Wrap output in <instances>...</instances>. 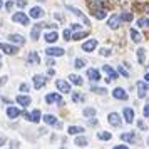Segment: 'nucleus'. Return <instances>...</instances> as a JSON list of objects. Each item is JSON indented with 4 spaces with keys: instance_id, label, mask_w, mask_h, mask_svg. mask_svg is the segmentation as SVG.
Listing matches in <instances>:
<instances>
[{
    "instance_id": "obj_1",
    "label": "nucleus",
    "mask_w": 149,
    "mask_h": 149,
    "mask_svg": "<svg viewBox=\"0 0 149 149\" xmlns=\"http://www.w3.org/2000/svg\"><path fill=\"white\" fill-rule=\"evenodd\" d=\"M87 5L97 20H102L107 15V7L104 5V2H101V0H91V2H87Z\"/></svg>"
},
{
    "instance_id": "obj_2",
    "label": "nucleus",
    "mask_w": 149,
    "mask_h": 149,
    "mask_svg": "<svg viewBox=\"0 0 149 149\" xmlns=\"http://www.w3.org/2000/svg\"><path fill=\"white\" fill-rule=\"evenodd\" d=\"M45 102H47V104H64V97H62L61 94L52 92V94L45 95Z\"/></svg>"
},
{
    "instance_id": "obj_3",
    "label": "nucleus",
    "mask_w": 149,
    "mask_h": 149,
    "mask_svg": "<svg viewBox=\"0 0 149 149\" xmlns=\"http://www.w3.org/2000/svg\"><path fill=\"white\" fill-rule=\"evenodd\" d=\"M24 114V117L27 119V121H30V122H39L40 121V117H42V114H40V111H32V112H22Z\"/></svg>"
},
{
    "instance_id": "obj_4",
    "label": "nucleus",
    "mask_w": 149,
    "mask_h": 149,
    "mask_svg": "<svg viewBox=\"0 0 149 149\" xmlns=\"http://www.w3.org/2000/svg\"><path fill=\"white\" fill-rule=\"evenodd\" d=\"M109 124H111V126H114V127H121V126H122L121 116L117 114V112H111V114H109Z\"/></svg>"
},
{
    "instance_id": "obj_5",
    "label": "nucleus",
    "mask_w": 149,
    "mask_h": 149,
    "mask_svg": "<svg viewBox=\"0 0 149 149\" xmlns=\"http://www.w3.org/2000/svg\"><path fill=\"white\" fill-rule=\"evenodd\" d=\"M12 20L19 22V24H22V25H29V17L25 14H22V12H15V14L12 15Z\"/></svg>"
},
{
    "instance_id": "obj_6",
    "label": "nucleus",
    "mask_w": 149,
    "mask_h": 149,
    "mask_svg": "<svg viewBox=\"0 0 149 149\" xmlns=\"http://www.w3.org/2000/svg\"><path fill=\"white\" fill-rule=\"evenodd\" d=\"M102 70L107 74V81L111 82V81H116L117 79V72H116L114 69L111 67V65H102Z\"/></svg>"
},
{
    "instance_id": "obj_7",
    "label": "nucleus",
    "mask_w": 149,
    "mask_h": 149,
    "mask_svg": "<svg viewBox=\"0 0 149 149\" xmlns=\"http://www.w3.org/2000/svg\"><path fill=\"white\" fill-rule=\"evenodd\" d=\"M0 50H3L5 54H8V55H14V54H17L19 52V49L17 47H14V45H8V44H2L0 42Z\"/></svg>"
},
{
    "instance_id": "obj_8",
    "label": "nucleus",
    "mask_w": 149,
    "mask_h": 149,
    "mask_svg": "<svg viewBox=\"0 0 149 149\" xmlns=\"http://www.w3.org/2000/svg\"><path fill=\"white\" fill-rule=\"evenodd\" d=\"M45 54H47L49 57H59V55H64V49H61V47H49L47 50H45Z\"/></svg>"
},
{
    "instance_id": "obj_9",
    "label": "nucleus",
    "mask_w": 149,
    "mask_h": 149,
    "mask_svg": "<svg viewBox=\"0 0 149 149\" xmlns=\"http://www.w3.org/2000/svg\"><path fill=\"white\" fill-rule=\"evenodd\" d=\"M95 47H97V40L95 39H91V40L82 44V50H86V52H92Z\"/></svg>"
},
{
    "instance_id": "obj_10",
    "label": "nucleus",
    "mask_w": 149,
    "mask_h": 149,
    "mask_svg": "<svg viewBox=\"0 0 149 149\" xmlns=\"http://www.w3.org/2000/svg\"><path fill=\"white\" fill-rule=\"evenodd\" d=\"M112 95H114L116 99H121V101H126L129 95H127V92L124 91L122 87H116L114 89V92H112Z\"/></svg>"
},
{
    "instance_id": "obj_11",
    "label": "nucleus",
    "mask_w": 149,
    "mask_h": 149,
    "mask_svg": "<svg viewBox=\"0 0 149 149\" xmlns=\"http://www.w3.org/2000/svg\"><path fill=\"white\" fill-rule=\"evenodd\" d=\"M121 22H122V19H121V15H112L111 19H109V22H107V25L111 29H117L119 25H121Z\"/></svg>"
},
{
    "instance_id": "obj_12",
    "label": "nucleus",
    "mask_w": 149,
    "mask_h": 149,
    "mask_svg": "<svg viewBox=\"0 0 149 149\" xmlns=\"http://www.w3.org/2000/svg\"><path fill=\"white\" fill-rule=\"evenodd\" d=\"M65 8H67V10H70V12H72V14H74V15H79V17H81L82 20H84V24H86V25H89V19H87V17H86V15H84V14H82V12H81V10H79V8L72 7V5H67V7H65Z\"/></svg>"
},
{
    "instance_id": "obj_13",
    "label": "nucleus",
    "mask_w": 149,
    "mask_h": 149,
    "mask_svg": "<svg viewBox=\"0 0 149 149\" xmlns=\"http://www.w3.org/2000/svg\"><path fill=\"white\" fill-rule=\"evenodd\" d=\"M55 86H57V89H59L61 92H70V86H69V82L62 81V79L55 81Z\"/></svg>"
},
{
    "instance_id": "obj_14",
    "label": "nucleus",
    "mask_w": 149,
    "mask_h": 149,
    "mask_svg": "<svg viewBox=\"0 0 149 149\" xmlns=\"http://www.w3.org/2000/svg\"><path fill=\"white\" fill-rule=\"evenodd\" d=\"M8 40L12 42V44H17V45H24V44H25V39H24L22 35H19V34H10Z\"/></svg>"
},
{
    "instance_id": "obj_15",
    "label": "nucleus",
    "mask_w": 149,
    "mask_h": 149,
    "mask_svg": "<svg viewBox=\"0 0 149 149\" xmlns=\"http://www.w3.org/2000/svg\"><path fill=\"white\" fill-rule=\"evenodd\" d=\"M45 82H47V79H45L44 75H35V77H34V86H35V89L44 87V86H45Z\"/></svg>"
},
{
    "instance_id": "obj_16",
    "label": "nucleus",
    "mask_w": 149,
    "mask_h": 149,
    "mask_svg": "<svg viewBox=\"0 0 149 149\" xmlns=\"http://www.w3.org/2000/svg\"><path fill=\"white\" fill-rule=\"evenodd\" d=\"M30 17L32 19H42L44 17V10L40 7H32L30 8Z\"/></svg>"
},
{
    "instance_id": "obj_17",
    "label": "nucleus",
    "mask_w": 149,
    "mask_h": 149,
    "mask_svg": "<svg viewBox=\"0 0 149 149\" xmlns=\"http://www.w3.org/2000/svg\"><path fill=\"white\" fill-rule=\"evenodd\" d=\"M87 77L91 79V81H94V82L101 81V74H99V70H95V69H89L87 70Z\"/></svg>"
},
{
    "instance_id": "obj_18",
    "label": "nucleus",
    "mask_w": 149,
    "mask_h": 149,
    "mask_svg": "<svg viewBox=\"0 0 149 149\" xmlns=\"http://www.w3.org/2000/svg\"><path fill=\"white\" fill-rule=\"evenodd\" d=\"M137 89H139V97H144L146 95V92L149 91V84H146V82H137Z\"/></svg>"
},
{
    "instance_id": "obj_19",
    "label": "nucleus",
    "mask_w": 149,
    "mask_h": 149,
    "mask_svg": "<svg viewBox=\"0 0 149 149\" xmlns=\"http://www.w3.org/2000/svg\"><path fill=\"white\" fill-rule=\"evenodd\" d=\"M121 139H122V141H127V142L137 141V137H136L134 132H122V134H121Z\"/></svg>"
},
{
    "instance_id": "obj_20",
    "label": "nucleus",
    "mask_w": 149,
    "mask_h": 149,
    "mask_svg": "<svg viewBox=\"0 0 149 149\" xmlns=\"http://www.w3.org/2000/svg\"><path fill=\"white\" fill-rule=\"evenodd\" d=\"M124 117H126V122L131 124V122L134 121V111H132L131 107H126L124 109Z\"/></svg>"
},
{
    "instance_id": "obj_21",
    "label": "nucleus",
    "mask_w": 149,
    "mask_h": 149,
    "mask_svg": "<svg viewBox=\"0 0 149 149\" xmlns=\"http://www.w3.org/2000/svg\"><path fill=\"white\" fill-rule=\"evenodd\" d=\"M39 61H40V57H39L37 52H29V55H27L29 64H39Z\"/></svg>"
},
{
    "instance_id": "obj_22",
    "label": "nucleus",
    "mask_w": 149,
    "mask_h": 149,
    "mask_svg": "<svg viewBox=\"0 0 149 149\" xmlns=\"http://www.w3.org/2000/svg\"><path fill=\"white\" fill-rule=\"evenodd\" d=\"M42 119H44V122H45V124H50V126H57V117H55V116H52V114H45L44 117H42Z\"/></svg>"
},
{
    "instance_id": "obj_23",
    "label": "nucleus",
    "mask_w": 149,
    "mask_h": 149,
    "mask_svg": "<svg viewBox=\"0 0 149 149\" xmlns=\"http://www.w3.org/2000/svg\"><path fill=\"white\" fill-rule=\"evenodd\" d=\"M44 39H45V40H47L49 44H54V42L57 40V39H59V35H57V32H54V30H52V32H47Z\"/></svg>"
},
{
    "instance_id": "obj_24",
    "label": "nucleus",
    "mask_w": 149,
    "mask_h": 149,
    "mask_svg": "<svg viewBox=\"0 0 149 149\" xmlns=\"http://www.w3.org/2000/svg\"><path fill=\"white\" fill-rule=\"evenodd\" d=\"M20 114H22V112L17 107H8L7 109V116L10 117V119H15V117H19Z\"/></svg>"
},
{
    "instance_id": "obj_25",
    "label": "nucleus",
    "mask_w": 149,
    "mask_h": 149,
    "mask_svg": "<svg viewBox=\"0 0 149 149\" xmlns=\"http://www.w3.org/2000/svg\"><path fill=\"white\" fill-rule=\"evenodd\" d=\"M129 34H131V39H132V40H134L136 44H139V42L142 40L141 34H139V32H137V30H136V29H131V32H129Z\"/></svg>"
},
{
    "instance_id": "obj_26",
    "label": "nucleus",
    "mask_w": 149,
    "mask_h": 149,
    "mask_svg": "<svg viewBox=\"0 0 149 149\" xmlns=\"http://www.w3.org/2000/svg\"><path fill=\"white\" fill-rule=\"evenodd\" d=\"M17 102H19L20 106H24V107H25V106H29V104H30V97H29V95H17Z\"/></svg>"
},
{
    "instance_id": "obj_27",
    "label": "nucleus",
    "mask_w": 149,
    "mask_h": 149,
    "mask_svg": "<svg viewBox=\"0 0 149 149\" xmlns=\"http://www.w3.org/2000/svg\"><path fill=\"white\" fill-rule=\"evenodd\" d=\"M75 146H79V148L87 146V137H84V136H77V137H75Z\"/></svg>"
},
{
    "instance_id": "obj_28",
    "label": "nucleus",
    "mask_w": 149,
    "mask_h": 149,
    "mask_svg": "<svg viewBox=\"0 0 149 149\" xmlns=\"http://www.w3.org/2000/svg\"><path fill=\"white\" fill-rule=\"evenodd\" d=\"M69 79H70V82L75 84V86H82V84H84L82 77H79V75H75V74H70V75H69Z\"/></svg>"
},
{
    "instance_id": "obj_29",
    "label": "nucleus",
    "mask_w": 149,
    "mask_h": 149,
    "mask_svg": "<svg viewBox=\"0 0 149 149\" xmlns=\"http://www.w3.org/2000/svg\"><path fill=\"white\" fill-rule=\"evenodd\" d=\"M81 132H84V127H81V126H70L69 127V134H81Z\"/></svg>"
},
{
    "instance_id": "obj_30",
    "label": "nucleus",
    "mask_w": 149,
    "mask_h": 149,
    "mask_svg": "<svg viewBox=\"0 0 149 149\" xmlns=\"http://www.w3.org/2000/svg\"><path fill=\"white\" fill-rule=\"evenodd\" d=\"M97 137L102 139V141H109V139L112 137V134H111V132H106V131H102V132H97Z\"/></svg>"
},
{
    "instance_id": "obj_31",
    "label": "nucleus",
    "mask_w": 149,
    "mask_h": 149,
    "mask_svg": "<svg viewBox=\"0 0 149 149\" xmlns=\"http://www.w3.org/2000/svg\"><path fill=\"white\" fill-rule=\"evenodd\" d=\"M89 32H75L74 35H72V40H81V39H84V37H87Z\"/></svg>"
},
{
    "instance_id": "obj_32",
    "label": "nucleus",
    "mask_w": 149,
    "mask_h": 149,
    "mask_svg": "<svg viewBox=\"0 0 149 149\" xmlns=\"http://www.w3.org/2000/svg\"><path fill=\"white\" fill-rule=\"evenodd\" d=\"M146 50L144 49H137V59H139V64H144V59H146Z\"/></svg>"
},
{
    "instance_id": "obj_33",
    "label": "nucleus",
    "mask_w": 149,
    "mask_h": 149,
    "mask_svg": "<svg viewBox=\"0 0 149 149\" xmlns=\"http://www.w3.org/2000/svg\"><path fill=\"white\" fill-rule=\"evenodd\" d=\"M137 25H139V27H149V19H146V17L137 19Z\"/></svg>"
},
{
    "instance_id": "obj_34",
    "label": "nucleus",
    "mask_w": 149,
    "mask_h": 149,
    "mask_svg": "<svg viewBox=\"0 0 149 149\" xmlns=\"http://www.w3.org/2000/svg\"><path fill=\"white\" fill-rule=\"evenodd\" d=\"M72 101L74 102H82L84 101V95L81 92H72Z\"/></svg>"
},
{
    "instance_id": "obj_35",
    "label": "nucleus",
    "mask_w": 149,
    "mask_h": 149,
    "mask_svg": "<svg viewBox=\"0 0 149 149\" xmlns=\"http://www.w3.org/2000/svg\"><path fill=\"white\" fill-rule=\"evenodd\" d=\"M62 37H64V40H72V32H70V29H65V30L62 32Z\"/></svg>"
},
{
    "instance_id": "obj_36",
    "label": "nucleus",
    "mask_w": 149,
    "mask_h": 149,
    "mask_svg": "<svg viewBox=\"0 0 149 149\" xmlns=\"http://www.w3.org/2000/svg\"><path fill=\"white\" fill-rule=\"evenodd\" d=\"M121 19L124 22H131L132 20V14H131V12H122L121 14Z\"/></svg>"
},
{
    "instance_id": "obj_37",
    "label": "nucleus",
    "mask_w": 149,
    "mask_h": 149,
    "mask_svg": "<svg viewBox=\"0 0 149 149\" xmlns=\"http://www.w3.org/2000/svg\"><path fill=\"white\" fill-rule=\"evenodd\" d=\"M91 92H95V94H104V95H106V92H107V91H106L104 87H91Z\"/></svg>"
},
{
    "instance_id": "obj_38",
    "label": "nucleus",
    "mask_w": 149,
    "mask_h": 149,
    "mask_svg": "<svg viewBox=\"0 0 149 149\" xmlns=\"http://www.w3.org/2000/svg\"><path fill=\"white\" fill-rule=\"evenodd\" d=\"M84 116H87V117H91V116H95V109L86 107V109H84Z\"/></svg>"
},
{
    "instance_id": "obj_39",
    "label": "nucleus",
    "mask_w": 149,
    "mask_h": 149,
    "mask_svg": "<svg viewBox=\"0 0 149 149\" xmlns=\"http://www.w3.org/2000/svg\"><path fill=\"white\" fill-rule=\"evenodd\" d=\"M84 65H86V61H84V59H75V65H74V67L82 69Z\"/></svg>"
},
{
    "instance_id": "obj_40",
    "label": "nucleus",
    "mask_w": 149,
    "mask_h": 149,
    "mask_svg": "<svg viewBox=\"0 0 149 149\" xmlns=\"http://www.w3.org/2000/svg\"><path fill=\"white\" fill-rule=\"evenodd\" d=\"M117 70H119V74H122L124 77H129V72H127L124 67H122V65H119V67H117Z\"/></svg>"
},
{
    "instance_id": "obj_41",
    "label": "nucleus",
    "mask_w": 149,
    "mask_h": 149,
    "mask_svg": "<svg viewBox=\"0 0 149 149\" xmlns=\"http://www.w3.org/2000/svg\"><path fill=\"white\" fill-rule=\"evenodd\" d=\"M101 54L106 55V57H109V55H111V50H109V49H101Z\"/></svg>"
},
{
    "instance_id": "obj_42",
    "label": "nucleus",
    "mask_w": 149,
    "mask_h": 149,
    "mask_svg": "<svg viewBox=\"0 0 149 149\" xmlns=\"http://www.w3.org/2000/svg\"><path fill=\"white\" fill-rule=\"evenodd\" d=\"M17 5H19L20 8H24L25 5H27V2H25V0H17Z\"/></svg>"
},
{
    "instance_id": "obj_43",
    "label": "nucleus",
    "mask_w": 149,
    "mask_h": 149,
    "mask_svg": "<svg viewBox=\"0 0 149 149\" xmlns=\"http://www.w3.org/2000/svg\"><path fill=\"white\" fill-rule=\"evenodd\" d=\"M142 114H144V117H149V104H148V106H144V111H142Z\"/></svg>"
},
{
    "instance_id": "obj_44",
    "label": "nucleus",
    "mask_w": 149,
    "mask_h": 149,
    "mask_svg": "<svg viewBox=\"0 0 149 149\" xmlns=\"http://www.w3.org/2000/svg\"><path fill=\"white\" fill-rule=\"evenodd\" d=\"M20 91H22V92H27L29 86H27V84H20Z\"/></svg>"
},
{
    "instance_id": "obj_45",
    "label": "nucleus",
    "mask_w": 149,
    "mask_h": 149,
    "mask_svg": "<svg viewBox=\"0 0 149 149\" xmlns=\"http://www.w3.org/2000/svg\"><path fill=\"white\" fill-rule=\"evenodd\" d=\"M12 7H14V3H12V2H7V3H5V8H7L8 12L12 10Z\"/></svg>"
},
{
    "instance_id": "obj_46",
    "label": "nucleus",
    "mask_w": 149,
    "mask_h": 149,
    "mask_svg": "<svg viewBox=\"0 0 149 149\" xmlns=\"http://www.w3.org/2000/svg\"><path fill=\"white\" fill-rule=\"evenodd\" d=\"M79 27H81L79 24H72V25H70V30H79Z\"/></svg>"
},
{
    "instance_id": "obj_47",
    "label": "nucleus",
    "mask_w": 149,
    "mask_h": 149,
    "mask_svg": "<svg viewBox=\"0 0 149 149\" xmlns=\"http://www.w3.org/2000/svg\"><path fill=\"white\" fill-rule=\"evenodd\" d=\"M7 75H3V77H2V79H0V84H2V86H3V84H7Z\"/></svg>"
},
{
    "instance_id": "obj_48",
    "label": "nucleus",
    "mask_w": 149,
    "mask_h": 149,
    "mask_svg": "<svg viewBox=\"0 0 149 149\" xmlns=\"http://www.w3.org/2000/svg\"><path fill=\"white\" fill-rule=\"evenodd\" d=\"M5 141H7V139H5L3 136H0V146H3V144H5Z\"/></svg>"
},
{
    "instance_id": "obj_49",
    "label": "nucleus",
    "mask_w": 149,
    "mask_h": 149,
    "mask_svg": "<svg viewBox=\"0 0 149 149\" xmlns=\"http://www.w3.org/2000/svg\"><path fill=\"white\" fill-rule=\"evenodd\" d=\"M137 126H139L141 129H146V124H144L142 121H139V122H137Z\"/></svg>"
},
{
    "instance_id": "obj_50",
    "label": "nucleus",
    "mask_w": 149,
    "mask_h": 149,
    "mask_svg": "<svg viewBox=\"0 0 149 149\" xmlns=\"http://www.w3.org/2000/svg\"><path fill=\"white\" fill-rule=\"evenodd\" d=\"M47 65H50V67H52V65H55V64H54V61H52V59H49V61H47Z\"/></svg>"
},
{
    "instance_id": "obj_51",
    "label": "nucleus",
    "mask_w": 149,
    "mask_h": 149,
    "mask_svg": "<svg viewBox=\"0 0 149 149\" xmlns=\"http://www.w3.org/2000/svg\"><path fill=\"white\" fill-rule=\"evenodd\" d=\"M89 124H91V126H95V124H97V121H95V119H92V121L89 119Z\"/></svg>"
},
{
    "instance_id": "obj_52",
    "label": "nucleus",
    "mask_w": 149,
    "mask_h": 149,
    "mask_svg": "<svg viewBox=\"0 0 149 149\" xmlns=\"http://www.w3.org/2000/svg\"><path fill=\"white\" fill-rule=\"evenodd\" d=\"M142 8H144V10H146V12L149 14V3H146V5H142Z\"/></svg>"
},
{
    "instance_id": "obj_53",
    "label": "nucleus",
    "mask_w": 149,
    "mask_h": 149,
    "mask_svg": "<svg viewBox=\"0 0 149 149\" xmlns=\"http://www.w3.org/2000/svg\"><path fill=\"white\" fill-rule=\"evenodd\" d=\"M114 149H129V148H127V146H116Z\"/></svg>"
},
{
    "instance_id": "obj_54",
    "label": "nucleus",
    "mask_w": 149,
    "mask_h": 149,
    "mask_svg": "<svg viewBox=\"0 0 149 149\" xmlns=\"http://www.w3.org/2000/svg\"><path fill=\"white\" fill-rule=\"evenodd\" d=\"M144 79H146V81L149 82V72H148V74H146V75H144Z\"/></svg>"
},
{
    "instance_id": "obj_55",
    "label": "nucleus",
    "mask_w": 149,
    "mask_h": 149,
    "mask_svg": "<svg viewBox=\"0 0 149 149\" xmlns=\"http://www.w3.org/2000/svg\"><path fill=\"white\" fill-rule=\"evenodd\" d=\"M3 7V0H0V8Z\"/></svg>"
},
{
    "instance_id": "obj_56",
    "label": "nucleus",
    "mask_w": 149,
    "mask_h": 149,
    "mask_svg": "<svg viewBox=\"0 0 149 149\" xmlns=\"http://www.w3.org/2000/svg\"><path fill=\"white\" fill-rule=\"evenodd\" d=\"M0 57H2V52H0Z\"/></svg>"
},
{
    "instance_id": "obj_57",
    "label": "nucleus",
    "mask_w": 149,
    "mask_h": 149,
    "mask_svg": "<svg viewBox=\"0 0 149 149\" xmlns=\"http://www.w3.org/2000/svg\"><path fill=\"white\" fill-rule=\"evenodd\" d=\"M62 149H65V148H62Z\"/></svg>"
}]
</instances>
